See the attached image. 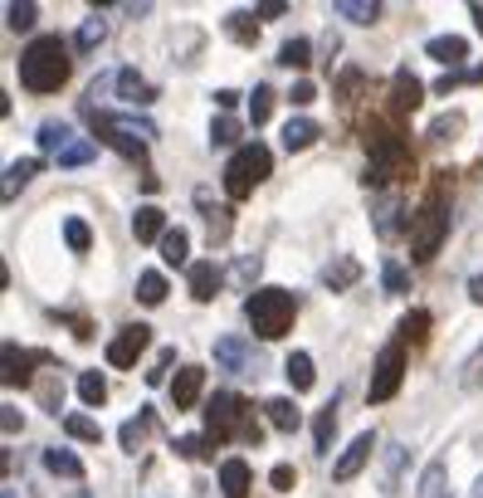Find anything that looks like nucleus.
<instances>
[{"label":"nucleus","instance_id":"1","mask_svg":"<svg viewBox=\"0 0 483 498\" xmlns=\"http://www.w3.org/2000/svg\"><path fill=\"white\" fill-rule=\"evenodd\" d=\"M68 74H74V59H68V45L59 35H39L20 49V83L30 93H59Z\"/></svg>","mask_w":483,"mask_h":498},{"label":"nucleus","instance_id":"2","mask_svg":"<svg viewBox=\"0 0 483 498\" xmlns=\"http://www.w3.org/2000/svg\"><path fill=\"white\" fill-rule=\"evenodd\" d=\"M245 318L254 327V337H264V343H278L283 333H293V318H298V298L289 289H254L245 298Z\"/></svg>","mask_w":483,"mask_h":498},{"label":"nucleus","instance_id":"3","mask_svg":"<svg viewBox=\"0 0 483 498\" xmlns=\"http://www.w3.org/2000/svg\"><path fill=\"white\" fill-rule=\"evenodd\" d=\"M83 118L93 122V132L108 142L112 152H122L127 162H142L147 156V137H156L152 122H137V118H112V112H103L98 103H83Z\"/></svg>","mask_w":483,"mask_h":498},{"label":"nucleus","instance_id":"4","mask_svg":"<svg viewBox=\"0 0 483 498\" xmlns=\"http://www.w3.org/2000/svg\"><path fill=\"white\" fill-rule=\"evenodd\" d=\"M366 152H372V166H366V186H386V181L410 176V147L401 142V132H386V127H366Z\"/></svg>","mask_w":483,"mask_h":498},{"label":"nucleus","instance_id":"5","mask_svg":"<svg viewBox=\"0 0 483 498\" xmlns=\"http://www.w3.org/2000/svg\"><path fill=\"white\" fill-rule=\"evenodd\" d=\"M445 235H449V201H445V186H435L430 201L420 206L415 225H410V260H420V264L435 260Z\"/></svg>","mask_w":483,"mask_h":498},{"label":"nucleus","instance_id":"6","mask_svg":"<svg viewBox=\"0 0 483 498\" xmlns=\"http://www.w3.org/2000/svg\"><path fill=\"white\" fill-rule=\"evenodd\" d=\"M205 440H259V425L249 420V406L245 396L235 391H220L215 401L205 406Z\"/></svg>","mask_w":483,"mask_h":498},{"label":"nucleus","instance_id":"7","mask_svg":"<svg viewBox=\"0 0 483 498\" xmlns=\"http://www.w3.org/2000/svg\"><path fill=\"white\" fill-rule=\"evenodd\" d=\"M268 172H274V152H268L264 142H245V147L230 156V166H225V196H230V201H245Z\"/></svg>","mask_w":483,"mask_h":498},{"label":"nucleus","instance_id":"8","mask_svg":"<svg viewBox=\"0 0 483 498\" xmlns=\"http://www.w3.org/2000/svg\"><path fill=\"white\" fill-rule=\"evenodd\" d=\"M39 152H49L59 166H89L98 156L93 142L79 137L68 122H45V127H39Z\"/></svg>","mask_w":483,"mask_h":498},{"label":"nucleus","instance_id":"9","mask_svg":"<svg viewBox=\"0 0 483 498\" xmlns=\"http://www.w3.org/2000/svg\"><path fill=\"white\" fill-rule=\"evenodd\" d=\"M401 376H405V343H391L381 347L376 357V372H372V387H366V401H391L395 391H401Z\"/></svg>","mask_w":483,"mask_h":498},{"label":"nucleus","instance_id":"10","mask_svg":"<svg viewBox=\"0 0 483 498\" xmlns=\"http://www.w3.org/2000/svg\"><path fill=\"white\" fill-rule=\"evenodd\" d=\"M147 343H152V327H147V323L122 327V333L108 343V362H112V366H137V357L147 352Z\"/></svg>","mask_w":483,"mask_h":498},{"label":"nucleus","instance_id":"11","mask_svg":"<svg viewBox=\"0 0 483 498\" xmlns=\"http://www.w3.org/2000/svg\"><path fill=\"white\" fill-rule=\"evenodd\" d=\"M372 454H376V435H372V430H362V435L352 440V445H347L342 454H337V464H332V479H337V483L357 479L362 469H366V460H372Z\"/></svg>","mask_w":483,"mask_h":498},{"label":"nucleus","instance_id":"12","mask_svg":"<svg viewBox=\"0 0 483 498\" xmlns=\"http://www.w3.org/2000/svg\"><path fill=\"white\" fill-rule=\"evenodd\" d=\"M425 103V83L410 74V69H395V79H391V108L395 112H415Z\"/></svg>","mask_w":483,"mask_h":498},{"label":"nucleus","instance_id":"13","mask_svg":"<svg viewBox=\"0 0 483 498\" xmlns=\"http://www.w3.org/2000/svg\"><path fill=\"white\" fill-rule=\"evenodd\" d=\"M201 387H205V372H201V366H181L176 381H172V401H176V410H191L195 401H201Z\"/></svg>","mask_w":483,"mask_h":498},{"label":"nucleus","instance_id":"14","mask_svg":"<svg viewBox=\"0 0 483 498\" xmlns=\"http://www.w3.org/2000/svg\"><path fill=\"white\" fill-rule=\"evenodd\" d=\"M186 279H191V298H195V303H210V298H215V289H220L215 260H195V264L186 269Z\"/></svg>","mask_w":483,"mask_h":498},{"label":"nucleus","instance_id":"15","mask_svg":"<svg viewBox=\"0 0 483 498\" xmlns=\"http://www.w3.org/2000/svg\"><path fill=\"white\" fill-rule=\"evenodd\" d=\"M132 235H137V245L166 239V210H162V206H137V216H132Z\"/></svg>","mask_w":483,"mask_h":498},{"label":"nucleus","instance_id":"16","mask_svg":"<svg viewBox=\"0 0 483 498\" xmlns=\"http://www.w3.org/2000/svg\"><path fill=\"white\" fill-rule=\"evenodd\" d=\"M0 362H5V372H0V381H5V387H25V381H30V366H35L30 352H20L16 343H5Z\"/></svg>","mask_w":483,"mask_h":498},{"label":"nucleus","instance_id":"17","mask_svg":"<svg viewBox=\"0 0 483 498\" xmlns=\"http://www.w3.org/2000/svg\"><path fill=\"white\" fill-rule=\"evenodd\" d=\"M357 279H362V264L352 260V254H337V260H332L328 269H322V283H328L332 293H342V289H352V283H357Z\"/></svg>","mask_w":483,"mask_h":498},{"label":"nucleus","instance_id":"18","mask_svg":"<svg viewBox=\"0 0 483 498\" xmlns=\"http://www.w3.org/2000/svg\"><path fill=\"white\" fill-rule=\"evenodd\" d=\"M425 54H430V59H439V64H449V69H459L464 59H468V45L459 35H435L430 45H425Z\"/></svg>","mask_w":483,"mask_h":498},{"label":"nucleus","instance_id":"19","mask_svg":"<svg viewBox=\"0 0 483 498\" xmlns=\"http://www.w3.org/2000/svg\"><path fill=\"white\" fill-rule=\"evenodd\" d=\"M249 464L245 460H225L220 464V489H225V498H245L249 493Z\"/></svg>","mask_w":483,"mask_h":498},{"label":"nucleus","instance_id":"20","mask_svg":"<svg viewBox=\"0 0 483 498\" xmlns=\"http://www.w3.org/2000/svg\"><path fill=\"white\" fill-rule=\"evenodd\" d=\"M264 410H268V425H274V430H283V435H293L298 425H303V410H298L289 396H274Z\"/></svg>","mask_w":483,"mask_h":498},{"label":"nucleus","instance_id":"21","mask_svg":"<svg viewBox=\"0 0 483 498\" xmlns=\"http://www.w3.org/2000/svg\"><path fill=\"white\" fill-rule=\"evenodd\" d=\"M118 89H122V98H127V103H137V108H147L152 98H156V89H152V83L137 74V69H122V74H118Z\"/></svg>","mask_w":483,"mask_h":498},{"label":"nucleus","instance_id":"22","mask_svg":"<svg viewBox=\"0 0 483 498\" xmlns=\"http://www.w3.org/2000/svg\"><path fill=\"white\" fill-rule=\"evenodd\" d=\"M332 16H342L352 25H376L381 5H376V0H332Z\"/></svg>","mask_w":483,"mask_h":498},{"label":"nucleus","instance_id":"23","mask_svg":"<svg viewBox=\"0 0 483 498\" xmlns=\"http://www.w3.org/2000/svg\"><path fill=\"white\" fill-rule=\"evenodd\" d=\"M312 142H318V122L312 118H289V127H283V147L303 152V147H312Z\"/></svg>","mask_w":483,"mask_h":498},{"label":"nucleus","instance_id":"24","mask_svg":"<svg viewBox=\"0 0 483 498\" xmlns=\"http://www.w3.org/2000/svg\"><path fill=\"white\" fill-rule=\"evenodd\" d=\"M283 376L293 381V391H308L312 381H318V372H312V357H308V352H289V362H283Z\"/></svg>","mask_w":483,"mask_h":498},{"label":"nucleus","instance_id":"25","mask_svg":"<svg viewBox=\"0 0 483 498\" xmlns=\"http://www.w3.org/2000/svg\"><path fill=\"white\" fill-rule=\"evenodd\" d=\"M39 166H45L39 156H20V162H10V166H5V201H16V191L39 172Z\"/></svg>","mask_w":483,"mask_h":498},{"label":"nucleus","instance_id":"26","mask_svg":"<svg viewBox=\"0 0 483 498\" xmlns=\"http://www.w3.org/2000/svg\"><path fill=\"white\" fill-rule=\"evenodd\" d=\"M45 469L49 474H64V479H83V460L74 450H59V445L45 450Z\"/></svg>","mask_w":483,"mask_h":498},{"label":"nucleus","instance_id":"27","mask_svg":"<svg viewBox=\"0 0 483 498\" xmlns=\"http://www.w3.org/2000/svg\"><path fill=\"white\" fill-rule=\"evenodd\" d=\"M108 39V20H98V10H93V20H83L79 25V35H74V49L79 54H93L98 45Z\"/></svg>","mask_w":483,"mask_h":498},{"label":"nucleus","instance_id":"28","mask_svg":"<svg viewBox=\"0 0 483 498\" xmlns=\"http://www.w3.org/2000/svg\"><path fill=\"white\" fill-rule=\"evenodd\" d=\"M332 435H337V401H328L318 410V420H312V440H318V450H332Z\"/></svg>","mask_w":483,"mask_h":498},{"label":"nucleus","instance_id":"29","mask_svg":"<svg viewBox=\"0 0 483 498\" xmlns=\"http://www.w3.org/2000/svg\"><path fill=\"white\" fill-rule=\"evenodd\" d=\"M35 16H39V5H35V0H10V5H5V25H10V30H35Z\"/></svg>","mask_w":483,"mask_h":498},{"label":"nucleus","instance_id":"30","mask_svg":"<svg viewBox=\"0 0 483 498\" xmlns=\"http://www.w3.org/2000/svg\"><path fill=\"white\" fill-rule=\"evenodd\" d=\"M430 337V313L425 308H410L401 318V343H425Z\"/></svg>","mask_w":483,"mask_h":498},{"label":"nucleus","instance_id":"31","mask_svg":"<svg viewBox=\"0 0 483 498\" xmlns=\"http://www.w3.org/2000/svg\"><path fill=\"white\" fill-rule=\"evenodd\" d=\"M64 245L74 249V254H89V245H93V230H89V220L68 216V220H64Z\"/></svg>","mask_w":483,"mask_h":498},{"label":"nucleus","instance_id":"32","mask_svg":"<svg viewBox=\"0 0 483 498\" xmlns=\"http://www.w3.org/2000/svg\"><path fill=\"white\" fill-rule=\"evenodd\" d=\"M186 254H191V235L186 230H166V239H162V260L166 264H186Z\"/></svg>","mask_w":483,"mask_h":498},{"label":"nucleus","instance_id":"33","mask_svg":"<svg viewBox=\"0 0 483 498\" xmlns=\"http://www.w3.org/2000/svg\"><path fill=\"white\" fill-rule=\"evenodd\" d=\"M137 298H142L147 308H156V303L166 298V274H156V269H147V274L137 279Z\"/></svg>","mask_w":483,"mask_h":498},{"label":"nucleus","instance_id":"34","mask_svg":"<svg viewBox=\"0 0 483 498\" xmlns=\"http://www.w3.org/2000/svg\"><path fill=\"white\" fill-rule=\"evenodd\" d=\"M79 396H83V406H103V401H108L103 372H83V376H79Z\"/></svg>","mask_w":483,"mask_h":498},{"label":"nucleus","instance_id":"35","mask_svg":"<svg viewBox=\"0 0 483 498\" xmlns=\"http://www.w3.org/2000/svg\"><path fill=\"white\" fill-rule=\"evenodd\" d=\"M268 112H274V89H268V83H259V89L249 93V122H254V127H264V122H268Z\"/></svg>","mask_w":483,"mask_h":498},{"label":"nucleus","instance_id":"36","mask_svg":"<svg viewBox=\"0 0 483 498\" xmlns=\"http://www.w3.org/2000/svg\"><path fill=\"white\" fill-rule=\"evenodd\" d=\"M64 430L74 435V440H83V445H98V440H103V430H98V420H89V416H64Z\"/></svg>","mask_w":483,"mask_h":498},{"label":"nucleus","instance_id":"37","mask_svg":"<svg viewBox=\"0 0 483 498\" xmlns=\"http://www.w3.org/2000/svg\"><path fill=\"white\" fill-rule=\"evenodd\" d=\"M225 30H230V39H239V45H254V39H259V25H254V16H245V10H235V16L225 20Z\"/></svg>","mask_w":483,"mask_h":498},{"label":"nucleus","instance_id":"38","mask_svg":"<svg viewBox=\"0 0 483 498\" xmlns=\"http://www.w3.org/2000/svg\"><path fill=\"white\" fill-rule=\"evenodd\" d=\"M215 362L230 366V372H239V366H245V343H239V337H220V343H215Z\"/></svg>","mask_w":483,"mask_h":498},{"label":"nucleus","instance_id":"39","mask_svg":"<svg viewBox=\"0 0 483 498\" xmlns=\"http://www.w3.org/2000/svg\"><path fill=\"white\" fill-rule=\"evenodd\" d=\"M308 54H312L308 39H289V45L278 49V64H283V69H303V64H308Z\"/></svg>","mask_w":483,"mask_h":498},{"label":"nucleus","instance_id":"40","mask_svg":"<svg viewBox=\"0 0 483 498\" xmlns=\"http://www.w3.org/2000/svg\"><path fill=\"white\" fill-rule=\"evenodd\" d=\"M210 142H215V147H235V142H239V122L235 118H215V122H210Z\"/></svg>","mask_w":483,"mask_h":498},{"label":"nucleus","instance_id":"41","mask_svg":"<svg viewBox=\"0 0 483 498\" xmlns=\"http://www.w3.org/2000/svg\"><path fill=\"white\" fill-rule=\"evenodd\" d=\"M210 445H215V440H205V435H181L176 440V454H186V460H205Z\"/></svg>","mask_w":483,"mask_h":498},{"label":"nucleus","instance_id":"42","mask_svg":"<svg viewBox=\"0 0 483 498\" xmlns=\"http://www.w3.org/2000/svg\"><path fill=\"white\" fill-rule=\"evenodd\" d=\"M381 283H386V293H405L410 289V274L395 260H386V269H381Z\"/></svg>","mask_w":483,"mask_h":498},{"label":"nucleus","instance_id":"43","mask_svg":"<svg viewBox=\"0 0 483 498\" xmlns=\"http://www.w3.org/2000/svg\"><path fill=\"white\" fill-rule=\"evenodd\" d=\"M147 425H152V416H137V420H127V425H122V450H137V440L147 435Z\"/></svg>","mask_w":483,"mask_h":498},{"label":"nucleus","instance_id":"44","mask_svg":"<svg viewBox=\"0 0 483 498\" xmlns=\"http://www.w3.org/2000/svg\"><path fill=\"white\" fill-rule=\"evenodd\" d=\"M172 362H176V352L166 347L162 357H156V366H152V372H147V387H162V381H166V372H172Z\"/></svg>","mask_w":483,"mask_h":498},{"label":"nucleus","instance_id":"45","mask_svg":"<svg viewBox=\"0 0 483 498\" xmlns=\"http://www.w3.org/2000/svg\"><path fill=\"white\" fill-rule=\"evenodd\" d=\"M268 483H274L278 493H289L293 483H298V474H293V464H274V474H268Z\"/></svg>","mask_w":483,"mask_h":498},{"label":"nucleus","instance_id":"46","mask_svg":"<svg viewBox=\"0 0 483 498\" xmlns=\"http://www.w3.org/2000/svg\"><path fill=\"white\" fill-rule=\"evenodd\" d=\"M439 474H445V464H430V469H425V479H420V498H435V493H439Z\"/></svg>","mask_w":483,"mask_h":498},{"label":"nucleus","instance_id":"47","mask_svg":"<svg viewBox=\"0 0 483 498\" xmlns=\"http://www.w3.org/2000/svg\"><path fill=\"white\" fill-rule=\"evenodd\" d=\"M459 127H464V118H459V112H449V118H439V122L430 127V137H439V142H445L449 132H459Z\"/></svg>","mask_w":483,"mask_h":498},{"label":"nucleus","instance_id":"48","mask_svg":"<svg viewBox=\"0 0 483 498\" xmlns=\"http://www.w3.org/2000/svg\"><path fill=\"white\" fill-rule=\"evenodd\" d=\"M312 98H318V89H312V83L303 79V83H293V93H289V103H293V108H308V103H312Z\"/></svg>","mask_w":483,"mask_h":498},{"label":"nucleus","instance_id":"49","mask_svg":"<svg viewBox=\"0 0 483 498\" xmlns=\"http://www.w3.org/2000/svg\"><path fill=\"white\" fill-rule=\"evenodd\" d=\"M0 425H5V435H16V430H25V416L16 406H0Z\"/></svg>","mask_w":483,"mask_h":498},{"label":"nucleus","instance_id":"50","mask_svg":"<svg viewBox=\"0 0 483 498\" xmlns=\"http://www.w3.org/2000/svg\"><path fill=\"white\" fill-rule=\"evenodd\" d=\"M283 10H289V5H283V0H268V5H259V10H254V16H259V20H278Z\"/></svg>","mask_w":483,"mask_h":498},{"label":"nucleus","instance_id":"51","mask_svg":"<svg viewBox=\"0 0 483 498\" xmlns=\"http://www.w3.org/2000/svg\"><path fill=\"white\" fill-rule=\"evenodd\" d=\"M215 103L225 108V118H230V108L239 103V93H235V89H220V93H215Z\"/></svg>","mask_w":483,"mask_h":498},{"label":"nucleus","instance_id":"52","mask_svg":"<svg viewBox=\"0 0 483 498\" xmlns=\"http://www.w3.org/2000/svg\"><path fill=\"white\" fill-rule=\"evenodd\" d=\"M468 298H474V303L483 308V274H474V279H468Z\"/></svg>","mask_w":483,"mask_h":498},{"label":"nucleus","instance_id":"53","mask_svg":"<svg viewBox=\"0 0 483 498\" xmlns=\"http://www.w3.org/2000/svg\"><path fill=\"white\" fill-rule=\"evenodd\" d=\"M468 381H483V352H478L474 362H468Z\"/></svg>","mask_w":483,"mask_h":498},{"label":"nucleus","instance_id":"54","mask_svg":"<svg viewBox=\"0 0 483 498\" xmlns=\"http://www.w3.org/2000/svg\"><path fill=\"white\" fill-rule=\"evenodd\" d=\"M468 10H474V25H478V30H483V5H468Z\"/></svg>","mask_w":483,"mask_h":498},{"label":"nucleus","instance_id":"55","mask_svg":"<svg viewBox=\"0 0 483 498\" xmlns=\"http://www.w3.org/2000/svg\"><path fill=\"white\" fill-rule=\"evenodd\" d=\"M474 489H478V493H474V498H483V479H478V483H474Z\"/></svg>","mask_w":483,"mask_h":498},{"label":"nucleus","instance_id":"56","mask_svg":"<svg viewBox=\"0 0 483 498\" xmlns=\"http://www.w3.org/2000/svg\"><path fill=\"white\" fill-rule=\"evenodd\" d=\"M5 498H16V489H5Z\"/></svg>","mask_w":483,"mask_h":498}]
</instances>
